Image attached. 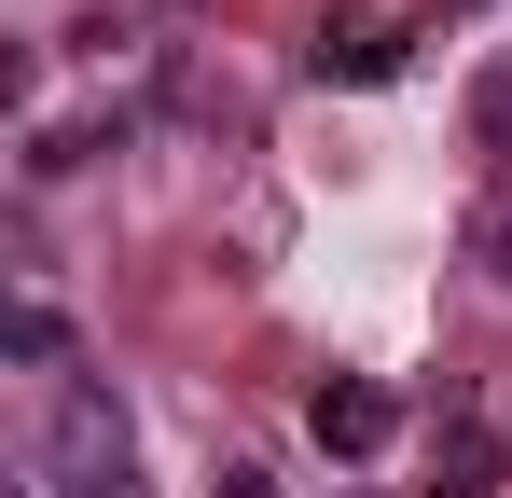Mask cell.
Returning <instances> with one entry per match:
<instances>
[{
	"label": "cell",
	"mask_w": 512,
	"mask_h": 498,
	"mask_svg": "<svg viewBox=\"0 0 512 498\" xmlns=\"http://www.w3.org/2000/svg\"><path fill=\"white\" fill-rule=\"evenodd\" d=\"M305 429H319V457H346V471H360V457H388L402 402H388L374 374H319V388H305Z\"/></svg>",
	"instance_id": "7a4b0ae2"
},
{
	"label": "cell",
	"mask_w": 512,
	"mask_h": 498,
	"mask_svg": "<svg viewBox=\"0 0 512 498\" xmlns=\"http://www.w3.org/2000/svg\"><path fill=\"white\" fill-rule=\"evenodd\" d=\"M471 139H485V153H512V56L471 83Z\"/></svg>",
	"instance_id": "52a82bcc"
},
{
	"label": "cell",
	"mask_w": 512,
	"mask_h": 498,
	"mask_svg": "<svg viewBox=\"0 0 512 498\" xmlns=\"http://www.w3.org/2000/svg\"><path fill=\"white\" fill-rule=\"evenodd\" d=\"M0 346H14V360H42V374H56V360H70V319H56V305H42V291H14V319H0Z\"/></svg>",
	"instance_id": "5b68a950"
},
{
	"label": "cell",
	"mask_w": 512,
	"mask_h": 498,
	"mask_svg": "<svg viewBox=\"0 0 512 498\" xmlns=\"http://www.w3.org/2000/svg\"><path fill=\"white\" fill-rule=\"evenodd\" d=\"M305 70L319 83H388L402 70V28H388V14H333V28L305 42Z\"/></svg>",
	"instance_id": "3957f363"
},
{
	"label": "cell",
	"mask_w": 512,
	"mask_h": 498,
	"mask_svg": "<svg viewBox=\"0 0 512 498\" xmlns=\"http://www.w3.org/2000/svg\"><path fill=\"white\" fill-rule=\"evenodd\" d=\"M222 498H277V485H263V471H222Z\"/></svg>",
	"instance_id": "ba28073f"
},
{
	"label": "cell",
	"mask_w": 512,
	"mask_h": 498,
	"mask_svg": "<svg viewBox=\"0 0 512 498\" xmlns=\"http://www.w3.org/2000/svg\"><path fill=\"white\" fill-rule=\"evenodd\" d=\"M471 263H485V277H499V291H512V180H499V194H485V208H471Z\"/></svg>",
	"instance_id": "8992f818"
},
{
	"label": "cell",
	"mask_w": 512,
	"mask_h": 498,
	"mask_svg": "<svg viewBox=\"0 0 512 498\" xmlns=\"http://www.w3.org/2000/svg\"><path fill=\"white\" fill-rule=\"evenodd\" d=\"M443 498H499V429H485V415L443 429Z\"/></svg>",
	"instance_id": "277c9868"
},
{
	"label": "cell",
	"mask_w": 512,
	"mask_h": 498,
	"mask_svg": "<svg viewBox=\"0 0 512 498\" xmlns=\"http://www.w3.org/2000/svg\"><path fill=\"white\" fill-rule=\"evenodd\" d=\"M42 498H153L139 485V429H125V402L97 388V374H70L56 388V415H42Z\"/></svg>",
	"instance_id": "6da1fadb"
}]
</instances>
